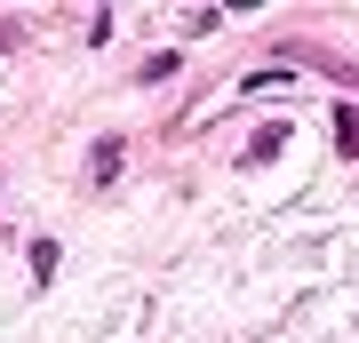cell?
Listing matches in <instances>:
<instances>
[{
    "instance_id": "6da1fadb",
    "label": "cell",
    "mask_w": 359,
    "mask_h": 343,
    "mask_svg": "<svg viewBox=\"0 0 359 343\" xmlns=\"http://www.w3.org/2000/svg\"><path fill=\"white\" fill-rule=\"evenodd\" d=\"M112 176H120V136H104L96 144V184H112Z\"/></svg>"
},
{
    "instance_id": "7a4b0ae2",
    "label": "cell",
    "mask_w": 359,
    "mask_h": 343,
    "mask_svg": "<svg viewBox=\"0 0 359 343\" xmlns=\"http://www.w3.org/2000/svg\"><path fill=\"white\" fill-rule=\"evenodd\" d=\"M32 280H56V240H32Z\"/></svg>"
}]
</instances>
